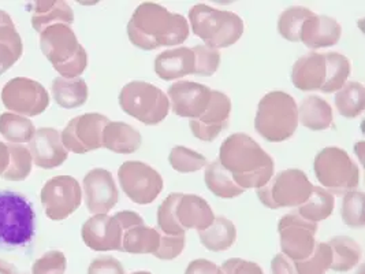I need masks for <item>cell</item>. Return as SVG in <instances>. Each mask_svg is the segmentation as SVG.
Instances as JSON below:
<instances>
[{
  "label": "cell",
  "instance_id": "cell-49",
  "mask_svg": "<svg viewBox=\"0 0 365 274\" xmlns=\"http://www.w3.org/2000/svg\"><path fill=\"white\" fill-rule=\"evenodd\" d=\"M271 272L272 274H299L294 266V260L283 254H278L272 259Z\"/></svg>",
  "mask_w": 365,
  "mask_h": 274
},
{
  "label": "cell",
  "instance_id": "cell-40",
  "mask_svg": "<svg viewBox=\"0 0 365 274\" xmlns=\"http://www.w3.org/2000/svg\"><path fill=\"white\" fill-rule=\"evenodd\" d=\"M364 192L360 191H350L344 195L341 215L350 228L364 226Z\"/></svg>",
  "mask_w": 365,
  "mask_h": 274
},
{
  "label": "cell",
  "instance_id": "cell-36",
  "mask_svg": "<svg viewBox=\"0 0 365 274\" xmlns=\"http://www.w3.org/2000/svg\"><path fill=\"white\" fill-rule=\"evenodd\" d=\"M7 147L10 153V162L7 169L1 174V177L9 181H22L32 171V165H34L32 154L28 147L21 144L10 143L7 144Z\"/></svg>",
  "mask_w": 365,
  "mask_h": 274
},
{
  "label": "cell",
  "instance_id": "cell-47",
  "mask_svg": "<svg viewBox=\"0 0 365 274\" xmlns=\"http://www.w3.org/2000/svg\"><path fill=\"white\" fill-rule=\"evenodd\" d=\"M21 52L14 50L10 44L0 41V76L11 68L21 58Z\"/></svg>",
  "mask_w": 365,
  "mask_h": 274
},
{
  "label": "cell",
  "instance_id": "cell-9",
  "mask_svg": "<svg viewBox=\"0 0 365 274\" xmlns=\"http://www.w3.org/2000/svg\"><path fill=\"white\" fill-rule=\"evenodd\" d=\"M312 188L314 186L304 171L286 169L272 176L264 187L257 189V196L268 208H293L308 201Z\"/></svg>",
  "mask_w": 365,
  "mask_h": 274
},
{
  "label": "cell",
  "instance_id": "cell-25",
  "mask_svg": "<svg viewBox=\"0 0 365 274\" xmlns=\"http://www.w3.org/2000/svg\"><path fill=\"white\" fill-rule=\"evenodd\" d=\"M143 143L137 129L125 122H108L103 132V147L115 154H133Z\"/></svg>",
  "mask_w": 365,
  "mask_h": 274
},
{
  "label": "cell",
  "instance_id": "cell-16",
  "mask_svg": "<svg viewBox=\"0 0 365 274\" xmlns=\"http://www.w3.org/2000/svg\"><path fill=\"white\" fill-rule=\"evenodd\" d=\"M232 114V101L220 91L211 92V101L207 110L199 118L190 120L189 128L193 136L201 141L211 143L219 136L229 125Z\"/></svg>",
  "mask_w": 365,
  "mask_h": 274
},
{
  "label": "cell",
  "instance_id": "cell-11",
  "mask_svg": "<svg viewBox=\"0 0 365 274\" xmlns=\"http://www.w3.org/2000/svg\"><path fill=\"white\" fill-rule=\"evenodd\" d=\"M1 102L7 110L22 117H36L48 108L50 95L40 83L17 77L3 86Z\"/></svg>",
  "mask_w": 365,
  "mask_h": 274
},
{
  "label": "cell",
  "instance_id": "cell-30",
  "mask_svg": "<svg viewBox=\"0 0 365 274\" xmlns=\"http://www.w3.org/2000/svg\"><path fill=\"white\" fill-rule=\"evenodd\" d=\"M204 180H205L207 188L222 199H232L245 192L234 183L230 173L220 165L219 161L207 163Z\"/></svg>",
  "mask_w": 365,
  "mask_h": 274
},
{
  "label": "cell",
  "instance_id": "cell-34",
  "mask_svg": "<svg viewBox=\"0 0 365 274\" xmlns=\"http://www.w3.org/2000/svg\"><path fill=\"white\" fill-rule=\"evenodd\" d=\"M34 132V122L26 117L14 113H3L0 116V135L13 144L29 143Z\"/></svg>",
  "mask_w": 365,
  "mask_h": 274
},
{
  "label": "cell",
  "instance_id": "cell-12",
  "mask_svg": "<svg viewBox=\"0 0 365 274\" xmlns=\"http://www.w3.org/2000/svg\"><path fill=\"white\" fill-rule=\"evenodd\" d=\"M40 198L47 217L62 221L81 206L83 192L74 177L56 176L44 184Z\"/></svg>",
  "mask_w": 365,
  "mask_h": 274
},
{
  "label": "cell",
  "instance_id": "cell-48",
  "mask_svg": "<svg viewBox=\"0 0 365 274\" xmlns=\"http://www.w3.org/2000/svg\"><path fill=\"white\" fill-rule=\"evenodd\" d=\"M185 274H222V270L208 259H195L187 265Z\"/></svg>",
  "mask_w": 365,
  "mask_h": 274
},
{
  "label": "cell",
  "instance_id": "cell-35",
  "mask_svg": "<svg viewBox=\"0 0 365 274\" xmlns=\"http://www.w3.org/2000/svg\"><path fill=\"white\" fill-rule=\"evenodd\" d=\"M326 62H327V77L326 83L322 86V92L332 93L338 92L342 86L348 83L350 76V62L348 58L339 52H327Z\"/></svg>",
  "mask_w": 365,
  "mask_h": 274
},
{
  "label": "cell",
  "instance_id": "cell-33",
  "mask_svg": "<svg viewBox=\"0 0 365 274\" xmlns=\"http://www.w3.org/2000/svg\"><path fill=\"white\" fill-rule=\"evenodd\" d=\"M364 86L356 81H349L336 92V110L345 118H356L364 111Z\"/></svg>",
  "mask_w": 365,
  "mask_h": 274
},
{
  "label": "cell",
  "instance_id": "cell-45",
  "mask_svg": "<svg viewBox=\"0 0 365 274\" xmlns=\"http://www.w3.org/2000/svg\"><path fill=\"white\" fill-rule=\"evenodd\" d=\"M222 274H264L256 262L245 260L241 258L227 259L222 265Z\"/></svg>",
  "mask_w": 365,
  "mask_h": 274
},
{
  "label": "cell",
  "instance_id": "cell-14",
  "mask_svg": "<svg viewBox=\"0 0 365 274\" xmlns=\"http://www.w3.org/2000/svg\"><path fill=\"white\" fill-rule=\"evenodd\" d=\"M110 120L98 113L83 114L70 121L62 132V143L67 151L86 154L103 147V132Z\"/></svg>",
  "mask_w": 365,
  "mask_h": 274
},
{
  "label": "cell",
  "instance_id": "cell-1",
  "mask_svg": "<svg viewBox=\"0 0 365 274\" xmlns=\"http://www.w3.org/2000/svg\"><path fill=\"white\" fill-rule=\"evenodd\" d=\"M130 43L144 51L183 44L189 37L187 19L158 3H141L128 24Z\"/></svg>",
  "mask_w": 365,
  "mask_h": 274
},
{
  "label": "cell",
  "instance_id": "cell-28",
  "mask_svg": "<svg viewBox=\"0 0 365 274\" xmlns=\"http://www.w3.org/2000/svg\"><path fill=\"white\" fill-rule=\"evenodd\" d=\"M199 238L207 250L212 253H222L234 245L237 240V229L235 225L226 217H215L211 226L200 230Z\"/></svg>",
  "mask_w": 365,
  "mask_h": 274
},
{
  "label": "cell",
  "instance_id": "cell-21",
  "mask_svg": "<svg viewBox=\"0 0 365 274\" xmlns=\"http://www.w3.org/2000/svg\"><path fill=\"white\" fill-rule=\"evenodd\" d=\"M174 217L180 228L204 230L211 226L215 215L205 199L190 193H174Z\"/></svg>",
  "mask_w": 365,
  "mask_h": 274
},
{
  "label": "cell",
  "instance_id": "cell-41",
  "mask_svg": "<svg viewBox=\"0 0 365 274\" xmlns=\"http://www.w3.org/2000/svg\"><path fill=\"white\" fill-rule=\"evenodd\" d=\"M66 265L65 254L62 251L52 250L34 260L32 274H65Z\"/></svg>",
  "mask_w": 365,
  "mask_h": 274
},
{
  "label": "cell",
  "instance_id": "cell-43",
  "mask_svg": "<svg viewBox=\"0 0 365 274\" xmlns=\"http://www.w3.org/2000/svg\"><path fill=\"white\" fill-rule=\"evenodd\" d=\"M183 248H185V235L170 236V235L162 233L160 245L155 253V257L163 260H171L180 257L182 254Z\"/></svg>",
  "mask_w": 365,
  "mask_h": 274
},
{
  "label": "cell",
  "instance_id": "cell-31",
  "mask_svg": "<svg viewBox=\"0 0 365 274\" xmlns=\"http://www.w3.org/2000/svg\"><path fill=\"white\" fill-rule=\"evenodd\" d=\"M327 244L331 248L332 270L349 272L360 262L361 248L356 240L349 236H335Z\"/></svg>",
  "mask_w": 365,
  "mask_h": 274
},
{
  "label": "cell",
  "instance_id": "cell-10",
  "mask_svg": "<svg viewBox=\"0 0 365 274\" xmlns=\"http://www.w3.org/2000/svg\"><path fill=\"white\" fill-rule=\"evenodd\" d=\"M123 192L137 205H150L163 189L162 176L140 161H128L118 169Z\"/></svg>",
  "mask_w": 365,
  "mask_h": 274
},
{
  "label": "cell",
  "instance_id": "cell-44",
  "mask_svg": "<svg viewBox=\"0 0 365 274\" xmlns=\"http://www.w3.org/2000/svg\"><path fill=\"white\" fill-rule=\"evenodd\" d=\"M0 41L10 44L14 50L21 54L24 51L22 39L18 34L17 28L11 17L3 10H0Z\"/></svg>",
  "mask_w": 365,
  "mask_h": 274
},
{
  "label": "cell",
  "instance_id": "cell-3",
  "mask_svg": "<svg viewBox=\"0 0 365 274\" xmlns=\"http://www.w3.org/2000/svg\"><path fill=\"white\" fill-rule=\"evenodd\" d=\"M40 49L63 78H77L88 65V55L74 31L66 24H56L40 34Z\"/></svg>",
  "mask_w": 365,
  "mask_h": 274
},
{
  "label": "cell",
  "instance_id": "cell-37",
  "mask_svg": "<svg viewBox=\"0 0 365 274\" xmlns=\"http://www.w3.org/2000/svg\"><path fill=\"white\" fill-rule=\"evenodd\" d=\"M315 14L312 10L302 6H292L286 9L278 19V32L292 43H299L302 24Z\"/></svg>",
  "mask_w": 365,
  "mask_h": 274
},
{
  "label": "cell",
  "instance_id": "cell-32",
  "mask_svg": "<svg viewBox=\"0 0 365 274\" xmlns=\"http://www.w3.org/2000/svg\"><path fill=\"white\" fill-rule=\"evenodd\" d=\"M334 207V195L322 187L314 186L308 201L304 205L299 206L296 213L302 218L317 223L327 220L331 215Z\"/></svg>",
  "mask_w": 365,
  "mask_h": 274
},
{
  "label": "cell",
  "instance_id": "cell-7",
  "mask_svg": "<svg viewBox=\"0 0 365 274\" xmlns=\"http://www.w3.org/2000/svg\"><path fill=\"white\" fill-rule=\"evenodd\" d=\"M120 108L144 125H158L170 113V101L166 93L145 81H132L119 93Z\"/></svg>",
  "mask_w": 365,
  "mask_h": 274
},
{
  "label": "cell",
  "instance_id": "cell-23",
  "mask_svg": "<svg viewBox=\"0 0 365 274\" xmlns=\"http://www.w3.org/2000/svg\"><path fill=\"white\" fill-rule=\"evenodd\" d=\"M326 55L309 52L296 61L292 70V83L299 91H320L326 83Z\"/></svg>",
  "mask_w": 365,
  "mask_h": 274
},
{
  "label": "cell",
  "instance_id": "cell-22",
  "mask_svg": "<svg viewBox=\"0 0 365 274\" xmlns=\"http://www.w3.org/2000/svg\"><path fill=\"white\" fill-rule=\"evenodd\" d=\"M341 36L342 28L335 18L312 14L302 24L299 41L311 50H317L338 44Z\"/></svg>",
  "mask_w": 365,
  "mask_h": 274
},
{
  "label": "cell",
  "instance_id": "cell-17",
  "mask_svg": "<svg viewBox=\"0 0 365 274\" xmlns=\"http://www.w3.org/2000/svg\"><path fill=\"white\" fill-rule=\"evenodd\" d=\"M83 195L88 211L93 215L107 214L118 202V188L111 173L92 169L83 177Z\"/></svg>",
  "mask_w": 365,
  "mask_h": 274
},
{
  "label": "cell",
  "instance_id": "cell-51",
  "mask_svg": "<svg viewBox=\"0 0 365 274\" xmlns=\"http://www.w3.org/2000/svg\"><path fill=\"white\" fill-rule=\"evenodd\" d=\"M0 274H17L16 266L0 259Z\"/></svg>",
  "mask_w": 365,
  "mask_h": 274
},
{
  "label": "cell",
  "instance_id": "cell-29",
  "mask_svg": "<svg viewBox=\"0 0 365 274\" xmlns=\"http://www.w3.org/2000/svg\"><path fill=\"white\" fill-rule=\"evenodd\" d=\"M52 96L55 102L63 108H76L88 101V86L83 78H63L58 77L52 81Z\"/></svg>",
  "mask_w": 365,
  "mask_h": 274
},
{
  "label": "cell",
  "instance_id": "cell-5",
  "mask_svg": "<svg viewBox=\"0 0 365 274\" xmlns=\"http://www.w3.org/2000/svg\"><path fill=\"white\" fill-rule=\"evenodd\" d=\"M189 21L193 34L207 47L219 50L235 44L244 34V21L232 11L217 10L207 4H196L189 11Z\"/></svg>",
  "mask_w": 365,
  "mask_h": 274
},
{
  "label": "cell",
  "instance_id": "cell-8",
  "mask_svg": "<svg viewBox=\"0 0 365 274\" xmlns=\"http://www.w3.org/2000/svg\"><path fill=\"white\" fill-rule=\"evenodd\" d=\"M314 171L319 183L332 195H345L360 183L359 166L339 147H326L316 155Z\"/></svg>",
  "mask_w": 365,
  "mask_h": 274
},
{
  "label": "cell",
  "instance_id": "cell-46",
  "mask_svg": "<svg viewBox=\"0 0 365 274\" xmlns=\"http://www.w3.org/2000/svg\"><path fill=\"white\" fill-rule=\"evenodd\" d=\"M88 274H125V269L115 258L104 255L92 260Z\"/></svg>",
  "mask_w": 365,
  "mask_h": 274
},
{
  "label": "cell",
  "instance_id": "cell-26",
  "mask_svg": "<svg viewBox=\"0 0 365 274\" xmlns=\"http://www.w3.org/2000/svg\"><path fill=\"white\" fill-rule=\"evenodd\" d=\"M32 6H34L32 26L38 34H41L46 28L56 24L71 25L74 22L73 9L70 7V4H67L66 1L40 0V1H34Z\"/></svg>",
  "mask_w": 365,
  "mask_h": 274
},
{
  "label": "cell",
  "instance_id": "cell-52",
  "mask_svg": "<svg viewBox=\"0 0 365 274\" xmlns=\"http://www.w3.org/2000/svg\"><path fill=\"white\" fill-rule=\"evenodd\" d=\"M132 274H152L150 273V272H134V273Z\"/></svg>",
  "mask_w": 365,
  "mask_h": 274
},
{
  "label": "cell",
  "instance_id": "cell-38",
  "mask_svg": "<svg viewBox=\"0 0 365 274\" xmlns=\"http://www.w3.org/2000/svg\"><path fill=\"white\" fill-rule=\"evenodd\" d=\"M331 248L327 243H316L312 254L304 260L294 262L299 274H326L331 268Z\"/></svg>",
  "mask_w": 365,
  "mask_h": 274
},
{
  "label": "cell",
  "instance_id": "cell-50",
  "mask_svg": "<svg viewBox=\"0 0 365 274\" xmlns=\"http://www.w3.org/2000/svg\"><path fill=\"white\" fill-rule=\"evenodd\" d=\"M10 162V153H9V147L7 144L0 141V176L7 169Z\"/></svg>",
  "mask_w": 365,
  "mask_h": 274
},
{
  "label": "cell",
  "instance_id": "cell-19",
  "mask_svg": "<svg viewBox=\"0 0 365 274\" xmlns=\"http://www.w3.org/2000/svg\"><path fill=\"white\" fill-rule=\"evenodd\" d=\"M81 236L86 247L93 251H122L123 229L119 220L99 214L83 223Z\"/></svg>",
  "mask_w": 365,
  "mask_h": 274
},
{
  "label": "cell",
  "instance_id": "cell-54",
  "mask_svg": "<svg viewBox=\"0 0 365 274\" xmlns=\"http://www.w3.org/2000/svg\"><path fill=\"white\" fill-rule=\"evenodd\" d=\"M18 274V273H17ZM24 274H26V273H24Z\"/></svg>",
  "mask_w": 365,
  "mask_h": 274
},
{
  "label": "cell",
  "instance_id": "cell-13",
  "mask_svg": "<svg viewBox=\"0 0 365 274\" xmlns=\"http://www.w3.org/2000/svg\"><path fill=\"white\" fill-rule=\"evenodd\" d=\"M283 255L292 260H304L315 248L317 223L302 218L296 211L283 215L278 225Z\"/></svg>",
  "mask_w": 365,
  "mask_h": 274
},
{
  "label": "cell",
  "instance_id": "cell-15",
  "mask_svg": "<svg viewBox=\"0 0 365 274\" xmlns=\"http://www.w3.org/2000/svg\"><path fill=\"white\" fill-rule=\"evenodd\" d=\"M116 218L122 225V251L129 254H152L160 245V230L145 225L140 214L134 211H119Z\"/></svg>",
  "mask_w": 365,
  "mask_h": 274
},
{
  "label": "cell",
  "instance_id": "cell-4",
  "mask_svg": "<svg viewBox=\"0 0 365 274\" xmlns=\"http://www.w3.org/2000/svg\"><path fill=\"white\" fill-rule=\"evenodd\" d=\"M299 126V108L292 95L274 91L262 98L255 117L256 132L271 143H281L294 135Z\"/></svg>",
  "mask_w": 365,
  "mask_h": 274
},
{
  "label": "cell",
  "instance_id": "cell-18",
  "mask_svg": "<svg viewBox=\"0 0 365 274\" xmlns=\"http://www.w3.org/2000/svg\"><path fill=\"white\" fill-rule=\"evenodd\" d=\"M211 92L207 86L193 81H178L168 88V101L173 113L183 118H199L207 110Z\"/></svg>",
  "mask_w": 365,
  "mask_h": 274
},
{
  "label": "cell",
  "instance_id": "cell-53",
  "mask_svg": "<svg viewBox=\"0 0 365 274\" xmlns=\"http://www.w3.org/2000/svg\"><path fill=\"white\" fill-rule=\"evenodd\" d=\"M357 274H364V266H363V268L359 270V273Z\"/></svg>",
  "mask_w": 365,
  "mask_h": 274
},
{
  "label": "cell",
  "instance_id": "cell-24",
  "mask_svg": "<svg viewBox=\"0 0 365 274\" xmlns=\"http://www.w3.org/2000/svg\"><path fill=\"white\" fill-rule=\"evenodd\" d=\"M195 52L187 47L162 52L155 59V73L165 81H173L187 74H195Z\"/></svg>",
  "mask_w": 365,
  "mask_h": 274
},
{
  "label": "cell",
  "instance_id": "cell-27",
  "mask_svg": "<svg viewBox=\"0 0 365 274\" xmlns=\"http://www.w3.org/2000/svg\"><path fill=\"white\" fill-rule=\"evenodd\" d=\"M332 121L331 106L323 98L311 95L299 104V122H301L302 126L311 131L322 132L331 126Z\"/></svg>",
  "mask_w": 365,
  "mask_h": 274
},
{
  "label": "cell",
  "instance_id": "cell-42",
  "mask_svg": "<svg viewBox=\"0 0 365 274\" xmlns=\"http://www.w3.org/2000/svg\"><path fill=\"white\" fill-rule=\"evenodd\" d=\"M196 56L195 74L199 76H212L220 65V54L217 50L210 49L207 46H196L192 49Z\"/></svg>",
  "mask_w": 365,
  "mask_h": 274
},
{
  "label": "cell",
  "instance_id": "cell-39",
  "mask_svg": "<svg viewBox=\"0 0 365 274\" xmlns=\"http://www.w3.org/2000/svg\"><path fill=\"white\" fill-rule=\"evenodd\" d=\"M168 162L174 171L180 173H195L207 166V158L186 147H174L168 155Z\"/></svg>",
  "mask_w": 365,
  "mask_h": 274
},
{
  "label": "cell",
  "instance_id": "cell-20",
  "mask_svg": "<svg viewBox=\"0 0 365 274\" xmlns=\"http://www.w3.org/2000/svg\"><path fill=\"white\" fill-rule=\"evenodd\" d=\"M28 148L32 154L34 165L40 169L59 168L68 156L59 131L53 128H41L36 131Z\"/></svg>",
  "mask_w": 365,
  "mask_h": 274
},
{
  "label": "cell",
  "instance_id": "cell-6",
  "mask_svg": "<svg viewBox=\"0 0 365 274\" xmlns=\"http://www.w3.org/2000/svg\"><path fill=\"white\" fill-rule=\"evenodd\" d=\"M34 206L22 193L0 191V245L25 247L34 239Z\"/></svg>",
  "mask_w": 365,
  "mask_h": 274
},
{
  "label": "cell",
  "instance_id": "cell-2",
  "mask_svg": "<svg viewBox=\"0 0 365 274\" xmlns=\"http://www.w3.org/2000/svg\"><path fill=\"white\" fill-rule=\"evenodd\" d=\"M217 161L244 191L262 188L274 176V159L245 133L227 137L220 146Z\"/></svg>",
  "mask_w": 365,
  "mask_h": 274
}]
</instances>
